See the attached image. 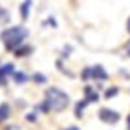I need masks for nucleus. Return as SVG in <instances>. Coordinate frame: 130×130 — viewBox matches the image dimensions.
<instances>
[{"label": "nucleus", "mask_w": 130, "mask_h": 130, "mask_svg": "<svg viewBox=\"0 0 130 130\" xmlns=\"http://www.w3.org/2000/svg\"><path fill=\"white\" fill-rule=\"evenodd\" d=\"M44 101L50 105V108L53 112H62L68 105H70V95L62 92L57 86H50L44 93Z\"/></svg>", "instance_id": "obj_2"}, {"label": "nucleus", "mask_w": 130, "mask_h": 130, "mask_svg": "<svg viewBox=\"0 0 130 130\" xmlns=\"http://www.w3.org/2000/svg\"><path fill=\"white\" fill-rule=\"evenodd\" d=\"M92 79L93 81H108V72L105 70L103 64L92 66Z\"/></svg>", "instance_id": "obj_4"}, {"label": "nucleus", "mask_w": 130, "mask_h": 130, "mask_svg": "<svg viewBox=\"0 0 130 130\" xmlns=\"http://www.w3.org/2000/svg\"><path fill=\"white\" fill-rule=\"evenodd\" d=\"M9 114H11V106L7 103H0V123H4L9 117Z\"/></svg>", "instance_id": "obj_8"}, {"label": "nucleus", "mask_w": 130, "mask_h": 130, "mask_svg": "<svg viewBox=\"0 0 130 130\" xmlns=\"http://www.w3.org/2000/svg\"><path fill=\"white\" fill-rule=\"evenodd\" d=\"M81 79H83V81H88V79H92V66H88V68H84V70H83V73H81Z\"/></svg>", "instance_id": "obj_15"}, {"label": "nucleus", "mask_w": 130, "mask_h": 130, "mask_svg": "<svg viewBox=\"0 0 130 130\" xmlns=\"http://www.w3.org/2000/svg\"><path fill=\"white\" fill-rule=\"evenodd\" d=\"M126 123H128V130H130V116L126 117Z\"/></svg>", "instance_id": "obj_22"}, {"label": "nucleus", "mask_w": 130, "mask_h": 130, "mask_svg": "<svg viewBox=\"0 0 130 130\" xmlns=\"http://www.w3.org/2000/svg\"><path fill=\"white\" fill-rule=\"evenodd\" d=\"M29 35L28 28H24V26H9V28H6L2 33H0V40H2V44L7 51H15L22 46L24 39Z\"/></svg>", "instance_id": "obj_1"}, {"label": "nucleus", "mask_w": 130, "mask_h": 130, "mask_svg": "<svg viewBox=\"0 0 130 130\" xmlns=\"http://www.w3.org/2000/svg\"><path fill=\"white\" fill-rule=\"evenodd\" d=\"M84 99L88 101V103H97V101H99L97 90H93L90 84H86V86H84Z\"/></svg>", "instance_id": "obj_5"}, {"label": "nucleus", "mask_w": 130, "mask_h": 130, "mask_svg": "<svg viewBox=\"0 0 130 130\" xmlns=\"http://www.w3.org/2000/svg\"><path fill=\"white\" fill-rule=\"evenodd\" d=\"M44 26H51V28H57V20H55V17H48V20L44 22Z\"/></svg>", "instance_id": "obj_16"}, {"label": "nucleus", "mask_w": 130, "mask_h": 130, "mask_svg": "<svg viewBox=\"0 0 130 130\" xmlns=\"http://www.w3.org/2000/svg\"><path fill=\"white\" fill-rule=\"evenodd\" d=\"M28 73H24V72H15V75H13V81L17 83V84H24V83H28Z\"/></svg>", "instance_id": "obj_10"}, {"label": "nucleus", "mask_w": 130, "mask_h": 130, "mask_svg": "<svg viewBox=\"0 0 130 130\" xmlns=\"http://www.w3.org/2000/svg\"><path fill=\"white\" fill-rule=\"evenodd\" d=\"M70 53H72V46H64L62 48V53H60V55H62V59H66V57H70Z\"/></svg>", "instance_id": "obj_17"}, {"label": "nucleus", "mask_w": 130, "mask_h": 130, "mask_svg": "<svg viewBox=\"0 0 130 130\" xmlns=\"http://www.w3.org/2000/svg\"><path fill=\"white\" fill-rule=\"evenodd\" d=\"M26 119L31 121V123H35V121H37V116H35V114H28V116H26Z\"/></svg>", "instance_id": "obj_18"}, {"label": "nucleus", "mask_w": 130, "mask_h": 130, "mask_svg": "<svg viewBox=\"0 0 130 130\" xmlns=\"http://www.w3.org/2000/svg\"><path fill=\"white\" fill-rule=\"evenodd\" d=\"M29 7H31L29 0H26V2L20 4V17H22L24 20H28V17H29Z\"/></svg>", "instance_id": "obj_9"}, {"label": "nucleus", "mask_w": 130, "mask_h": 130, "mask_svg": "<svg viewBox=\"0 0 130 130\" xmlns=\"http://www.w3.org/2000/svg\"><path fill=\"white\" fill-rule=\"evenodd\" d=\"M86 106H88V101H86V99H81V101H77V103H75V112H73V114H75L77 119H81V117H83Z\"/></svg>", "instance_id": "obj_6"}, {"label": "nucleus", "mask_w": 130, "mask_h": 130, "mask_svg": "<svg viewBox=\"0 0 130 130\" xmlns=\"http://www.w3.org/2000/svg\"><path fill=\"white\" fill-rule=\"evenodd\" d=\"M31 81H33V83H37V84H46L48 77H46L44 73H39V72H37V73H33V75H31Z\"/></svg>", "instance_id": "obj_12"}, {"label": "nucleus", "mask_w": 130, "mask_h": 130, "mask_svg": "<svg viewBox=\"0 0 130 130\" xmlns=\"http://www.w3.org/2000/svg\"><path fill=\"white\" fill-rule=\"evenodd\" d=\"M11 22V15L7 9H4L2 6H0V24H9Z\"/></svg>", "instance_id": "obj_11"}, {"label": "nucleus", "mask_w": 130, "mask_h": 130, "mask_svg": "<svg viewBox=\"0 0 130 130\" xmlns=\"http://www.w3.org/2000/svg\"><path fill=\"white\" fill-rule=\"evenodd\" d=\"M57 70H59L60 73H64V75H68V77H72V79L75 77V75H73V73H72L70 70H66V68L62 66V59H59V60H57Z\"/></svg>", "instance_id": "obj_14"}, {"label": "nucleus", "mask_w": 130, "mask_h": 130, "mask_svg": "<svg viewBox=\"0 0 130 130\" xmlns=\"http://www.w3.org/2000/svg\"><path fill=\"white\" fill-rule=\"evenodd\" d=\"M117 93H119V88H117V86H110V88L105 90V99H112V97H116Z\"/></svg>", "instance_id": "obj_13"}, {"label": "nucleus", "mask_w": 130, "mask_h": 130, "mask_svg": "<svg viewBox=\"0 0 130 130\" xmlns=\"http://www.w3.org/2000/svg\"><path fill=\"white\" fill-rule=\"evenodd\" d=\"M31 53H33V46H28V44H24V46H20L19 50L15 51V57L22 59V57H29Z\"/></svg>", "instance_id": "obj_7"}, {"label": "nucleus", "mask_w": 130, "mask_h": 130, "mask_svg": "<svg viewBox=\"0 0 130 130\" xmlns=\"http://www.w3.org/2000/svg\"><path fill=\"white\" fill-rule=\"evenodd\" d=\"M99 119L103 121V123H106V125H116L117 121L121 119V116H119V112H116V110L101 108L99 110Z\"/></svg>", "instance_id": "obj_3"}, {"label": "nucleus", "mask_w": 130, "mask_h": 130, "mask_svg": "<svg viewBox=\"0 0 130 130\" xmlns=\"http://www.w3.org/2000/svg\"><path fill=\"white\" fill-rule=\"evenodd\" d=\"M126 51H125V53H126V57H130V40L126 42V48H125Z\"/></svg>", "instance_id": "obj_19"}, {"label": "nucleus", "mask_w": 130, "mask_h": 130, "mask_svg": "<svg viewBox=\"0 0 130 130\" xmlns=\"http://www.w3.org/2000/svg\"><path fill=\"white\" fill-rule=\"evenodd\" d=\"M126 31L130 33V17H128V19H126Z\"/></svg>", "instance_id": "obj_20"}, {"label": "nucleus", "mask_w": 130, "mask_h": 130, "mask_svg": "<svg viewBox=\"0 0 130 130\" xmlns=\"http://www.w3.org/2000/svg\"><path fill=\"white\" fill-rule=\"evenodd\" d=\"M66 130H79V126H75V125H72V126H68Z\"/></svg>", "instance_id": "obj_21"}]
</instances>
